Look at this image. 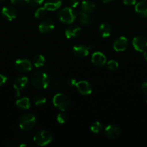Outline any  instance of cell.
<instances>
[{
  "mask_svg": "<svg viewBox=\"0 0 147 147\" xmlns=\"http://www.w3.org/2000/svg\"><path fill=\"white\" fill-rule=\"evenodd\" d=\"M62 4L61 0H46L44 7L48 11H56L59 9Z\"/></svg>",
  "mask_w": 147,
  "mask_h": 147,
  "instance_id": "18",
  "label": "cell"
},
{
  "mask_svg": "<svg viewBox=\"0 0 147 147\" xmlns=\"http://www.w3.org/2000/svg\"><path fill=\"white\" fill-rule=\"evenodd\" d=\"M28 82V79L25 76H20L15 79L13 84V87L16 91V96L20 97V93L25 88Z\"/></svg>",
  "mask_w": 147,
  "mask_h": 147,
  "instance_id": "6",
  "label": "cell"
},
{
  "mask_svg": "<svg viewBox=\"0 0 147 147\" xmlns=\"http://www.w3.org/2000/svg\"><path fill=\"white\" fill-rule=\"evenodd\" d=\"M91 61L95 66L102 67L107 63V58L101 52H95L92 55Z\"/></svg>",
  "mask_w": 147,
  "mask_h": 147,
  "instance_id": "12",
  "label": "cell"
},
{
  "mask_svg": "<svg viewBox=\"0 0 147 147\" xmlns=\"http://www.w3.org/2000/svg\"><path fill=\"white\" fill-rule=\"evenodd\" d=\"M81 32L82 30L80 27L76 25H71L66 28L65 31V35L68 39H74L80 35Z\"/></svg>",
  "mask_w": 147,
  "mask_h": 147,
  "instance_id": "16",
  "label": "cell"
},
{
  "mask_svg": "<svg viewBox=\"0 0 147 147\" xmlns=\"http://www.w3.org/2000/svg\"><path fill=\"white\" fill-rule=\"evenodd\" d=\"M46 98L45 97H43L41 95H37L35 96L33 98V103H35V105L36 106H40V105H43L44 103H46Z\"/></svg>",
  "mask_w": 147,
  "mask_h": 147,
  "instance_id": "26",
  "label": "cell"
},
{
  "mask_svg": "<svg viewBox=\"0 0 147 147\" xmlns=\"http://www.w3.org/2000/svg\"><path fill=\"white\" fill-rule=\"evenodd\" d=\"M79 22L82 25H89L93 22V17L89 14L81 11L78 13Z\"/></svg>",
  "mask_w": 147,
  "mask_h": 147,
  "instance_id": "20",
  "label": "cell"
},
{
  "mask_svg": "<svg viewBox=\"0 0 147 147\" xmlns=\"http://www.w3.org/2000/svg\"><path fill=\"white\" fill-rule=\"evenodd\" d=\"M81 9H82V11H84V12L90 14V13H92L95 10V4L93 1L86 0V1H83L82 2V4H81Z\"/></svg>",
  "mask_w": 147,
  "mask_h": 147,
  "instance_id": "21",
  "label": "cell"
},
{
  "mask_svg": "<svg viewBox=\"0 0 147 147\" xmlns=\"http://www.w3.org/2000/svg\"><path fill=\"white\" fill-rule=\"evenodd\" d=\"M78 14L72 7H65L58 13V17L64 24H71L77 17Z\"/></svg>",
  "mask_w": 147,
  "mask_h": 147,
  "instance_id": "2",
  "label": "cell"
},
{
  "mask_svg": "<svg viewBox=\"0 0 147 147\" xmlns=\"http://www.w3.org/2000/svg\"><path fill=\"white\" fill-rule=\"evenodd\" d=\"M37 123L35 116L31 113L24 114L20 119L19 126L23 131H30L35 127Z\"/></svg>",
  "mask_w": 147,
  "mask_h": 147,
  "instance_id": "4",
  "label": "cell"
},
{
  "mask_svg": "<svg viewBox=\"0 0 147 147\" xmlns=\"http://www.w3.org/2000/svg\"><path fill=\"white\" fill-rule=\"evenodd\" d=\"M76 82L77 81H76V80L74 78H71L68 80V83H69V85L70 86H75V84H76Z\"/></svg>",
  "mask_w": 147,
  "mask_h": 147,
  "instance_id": "35",
  "label": "cell"
},
{
  "mask_svg": "<svg viewBox=\"0 0 147 147\" xmlns=\"http://www.w3.org/2000/svg\"><path fill=\"white\" fill-rule=\"evenodd\" d=\"M24 0H10L11 3L14 5H20L24 2Z\"/></svg>",
  "mask_w": 147,
  "mask_h": 147,
  "instance_id": "33",
  "label": "cell"
},
{
  "mask_svg": "<svg viewBox=\"0 0 147 147\" xmlns=\"http://www.w3.org/2000/svg\"><path fill=\"white\" fill-rule=\"evenodd\" d=\"M143 57H144V59L147 62V50L144 52V54H143Z\"/></svg>",
  "mask_w": 147,
  "mask_h": 147,
  "instance_id": "36",
  "label": "cell"
},
{
  "mask_svg": "<svg viewBox=\"0 0 147 147\" xmlns=\"http://www.w3.org/2000/svg\"><path fill=\"white\" fill-rule=\"evenodd\" d=\"M17 12L15 9L12 7H5L1 9V15L5 20L8 21H12L17 17Z\"/></svg>",
  "mask_w": 147,
  "mask_h": 147,
  "instance_id": "14",
  "label": "cell"
},
{
  "mask_svg": "<svg viewBox=\"0 0 147 147\" xmlns=\"http://www.w3.org/2000/svg\"><path fill=\"white\" fill-rule=\"evenodd\" d=\"M57 121L59 122L61 124H63V123H66V121L68 119V115L65 113V111H61V113H59L57 115Z\"/></svg>",
  "mask_w": 147,
  "mask_h": 147,
  "instance_id": "27",
  "label": "cell"
},
{
  "mask_svg": "<svg viewBox=\"0 0 147 147\" xmlns=\"http://www.w3.org/2000/svg\"><path fill=\"white\" fill-rule=\"evenodd\" d=\"M90 48V46H87L86 45H76L74 46L73 53L76 57H84L89 55Z\"/></svg>",
  "mask_w": 147,
  "mask_h": 147,
  "instance_id": "10",
  "label": "cell"
},
{
  "mask_svg": "<svg viewBox=\"0 0 147 147\" xmlns=\"http://www.w3.org/2000/svg\"><path fill=\"white\" fill-rule=\"evenodd\" d=\"M43 1L44 0H24V1L27 4L32 6V7H36V6L40 5L43 2Z\"/></svg>",
  "mask_w": 147,
  "mask_h": 147,
  "instance_id": "29",
  "label": "cell"
},
{
  "mask_svg": "<svg viewBox=\"0 0 147 147\" xmlns=\"http://www.w3.org/2000/svg\"><path fill=\"white\" fill-rule=\"evenodd\" d=\"M75 87H76L77 91L82 95L85 96V95H89L90 93H92V86L89 84V82L86 81V80H81V81L76 82L75 84Z\"/></svg>",
  "mask_w": 147,
  "mask_h": 147,
  "instance_id": "9",
  "label": "cell"
},
{
  "mask_svg": "<svg viewBox=\"0 0 147 147\" xmlns=\"http://www.w3.org/2000/svg\"><path fill=\"white\" fill-rule=\"evenodd\" d=\"M33 63L36 67H43L46 63V58L42 55H37L33 57Z\"/></svg>",
  "mask_w": 147,
  "mask_h": 147,
  "instance_id": "23",
  "label": "cell"
},
{
  "mask_svg": "<svg viewBox=\"0 0 147 147\" xmlns=\"http://www.w3.org/2000/svg\"><path fill=\"white\" fill-rule=\"evenodd\" d=\"M141 89L145 94L147 95V81L144 82L141 85Z\"/></svg>",
  "mask_w": 147,
  "mask_h": 147,
  "instance_id": "34",
  "label": "cell"
},
{
  "mask_svg": "<svg viewBox=\"0 0 147 147\" xmlns=\"http://www.w3.org/2000/svg\"><path fill=\"white\" fill-rule=\"evenodd\" d=\"M14 67L16 70H18L19 72L22 73H25V72H29L32 70V63L27 59H18L15 61L14 63Z\"/></svg>",
  "mask_w": 147,
  "mask_h": 147,
  "instance_id": "8",
  "label": "cell"
},
{
  "mask_svg": "<svg viewBox=\"0 0 147 147\" xmlns=\"http://www.w3.org/2000/svg\"><path fill=\"white\" fill-rule=\"evenodd\" d=\"M107 67H108V70H111V71H113V70H115L116 69H118V63L116 60H110L107 63Z\"/></svg>",
  "mask_w": 147,
  "mask_h": 147,
  "instance_id": "28",
  "label": "cell"
},
{
  "mask_svg": "<svg viewBox=\"0 0 147 147\" xmlns=\"http://www.w3.org/2000/svg\"><path fill=\"white\" fill-rule=\"evenodd\" d=\"M91 131L95 134H99V132L102 131V125L100 122L95 121L90 126Z\"/></svg>",
  "mask_w": 147,
  "mask_h": 147,
  "instance_id": "24",
  "label": "cell"
},
{
  "mask_svg": "<svg viewBox=\"0 0 147 147\" xmlns=\"http://www.w3.org/2000/svg\"><path fill=\"white\" fill-rule=\"evenodd\" d=\"M32 85L39 90L46 89L50 83V79L46 73L39 71L33 73L31 77Z\"/></svg>",
  "mask_w": 147,
  "mask_h": 147,
  "instance_id": "1",
  "label": "cell"
},
{
  "mask_svg": "<svg viewBox=\"0 0 147 147\" xmlns=\"http://www.w3.org/2000/svg\"><path fill=\"white\" fill-rule=\"evenodd\" d=\"M7 81V77L3 74H0V86L5 84L6 82Z\"/></svg>",
  "mask_w": 147,
  "mask_h": 147,
  "instance_id": "32",
  "label": "cell"
},
{
  "mask_svg": "<svg viewBox=\"0 0 147 147\" xmlns=\"http://www.w3.org/2000/svg\"><path fill=\"white\" fill-rule=\"evenodd\" d=\"M128 46V40L125 37H120L113 42V49L116 52H123Z\"/></svg>",
  "mask_w": 147,
  "mask_h": 147,
  "instance_id": "11",
  "label": "cell"
},
{
  "mask_svg": "<svg viewBox=\"0 0 147 147\" xmlns=\"http://www.w3.org/2000/svg\"></svg>",
  "mask_w": 147,
  "mask_h": 147,
  "instance_id": "39",
  "label": "cell"
},
{
  "mask_svg": "<svg viewBox=\"0 0 147 147\" xmlns=\"http://www.w3.org/2000/svg\"><path fill=\"white\" fill-rule=\"evenodd\" d=\"M47 11L48 10L45 8L44 7H40V8L37 9V10L35 12V17L36 19H42L47 14Z\"/></svg>",
  "mask_w": 147,
  "mask_h": 147,
  "instance_id": "25",
  "label": "cell"
},
{
  "mask_svg": "<svg viewBox=\"0 0 147 147\" xmlns=\"http://www.w3.org/2000/svg\"><path fill=\"white\" fill-rule=\"evenodd\" d=\"M102 2L105 3V4H107V3H110L111 2V1H112L113 0H102Z\"/></svg>",
  "mask_w": 147,
  "mask_h": 147,
  "instance_id": "37",
  "label": "cell"
},
{
  "mask_svg": "<svg viewBox=\"0 0 147 147\" xmlns=\"http://www.w3.org/2000/svg\"><path fill=\"white\" fill-rule=\"evenodd\" d=\"M53 103L61 111H66L71 106V100L66 95L59 93L53 97Z\"/></svg>",
  "mask_w": 147,
  "mask_h": 147,
  "instance_id": "3",
  "label": "cell"
},
{
  "mask_svg": "<svg viewBox=\"0 0 147 147\" xmlns=\"http://www.w3.org/2000/svg\"><path fill=\"white\" fill-rule=\"evenodd\" d=\"M111 31H112V28L109 23L104 22L100 24L99 27V34L102 37H108L111 34Z\"/></svg>",
  "mask_w": 147,
  "mask_h": 147,
  "instance_id": "19",
  "label": "cell"
},
{
  "mask_svg": "<svg viewBox=\"0 0 147 147\" xmlns=\"http://www.w3.org/2000/svg\"><path fill=\"white\" fill-rule=\"evenodd\" d=\"M105 134L110 139H117L120 134V129L115 125H109L105 128Z\"/></svg>",
  "mask_w": 147,
  "mask_h": 147,
  "instance_id": "17",
  "label": "cell"
},
{
  "mask_svg": "<svg viewBox=\"0 0 147 147\" xmlns=\"http://www.w3.org/2000/svg\"><path fill=\"white\" fill-rule=\"evenodd\" d=\"M16 106L20 109L27 110V109H29L30 108L31 103H30V99H29L28 98L23 97L18 99V100L16 101Z\"/></svg>",
  "mask_w": 147,
  "mask_h": 147,
  "instance_id": "22",
  "label": "cell"
},
{
  "mask_svg": "<svg viewBox=\"0 0 147 147\" xmlns=\"http://www.w3.org/2000/svg\"><path fill=\"white\" fill-rule=\"evenodd\" d=\"M122 2L125 5L132 6L136 4V0H122Z\"/></svg>",
  "mask_w": 147,
  "mask_h": 147,
  "instance_id": "31",
  "label": "cell"
},
{
  "mask_svg": "<svg viewBox=\"0 0 147 147\" xmlns=\"http://www.w3.org/2000/svg\"><path fill=\"white\" fill-rule=\"evenodd\" d=\"M69 4L72 8L75 9L80 4V0H69Z\"/></svg>",
  "mask_w": 147,
  "mask_h": 147,
  "instance_id": "30",
  "label": "cell"
},
{
  "mask_svg": "<svg viewBox=\"0 0 147 147\" xmlns=\"http://www.w3.org/2000/svg\"><path fill=\"white\" fill-rule=\"evenodd\" d=\"M5 1V0H0V3L3 2V1Z\"/></svg>",
  "mask_w": 147,
  "mask_h": 147,
  "instance_id": "38",
  "label": "cell"
},
{
  "mask_svg": "<svg viewBox=\"0 0 147 147\" xmlns=\"http://www.w3.org/2000/svg\"><path fill=\"white\" fill-rule=\"evenodd\" d=\"M132 44L134 49L140 53H144L147 50V40L141 36L135 37L132 40Z\"/></svg>",
  "mask_w": 147,
  "mask_h": 147,
  "instance_id": "7",
  "label": "cell"
},
{
  "mask_svg": "<svg viewBox=\"0 0 147 147\" xmlns=\"http://www.w3.org/2000/svg\"><path fill=\"white\" fill-rule=\"evenodd\" d=\"M33 140L37 146H45L51 143L53 141V136L48 131L42 130L36 133Z\"/></svg>",
  "mask_w": 147,
  "mask_h": 147,
  "instance_id": "5",
  "label": "cell"
},
{
  "mask_svg": "<svg viewBox=\"0 0 147 147\" xmlns=\"http://www.w3.org/2000/svg\"><path fill=\"white\" fill-rule=\"evenodd\" d=\"M135 11L139 17L142 18L147 17V1L146 0H142L139 1L135 6Z\"/></svg>",
  "mask_w": 147,
  "mask_h": 147,
  "instance_id": "15",
  "label": "cell"
},
{
  "mask_svg": "<svg viewBox=\"0 0 147 147\" xmlns=\"http://www.w3.org/2000/svg\"><path fill=\"white\" fill-rule=\"evenodd\" d=\"M54 22L50 18L43 20L39 24V30L41 33H49L54 28Z\"/></svg>",
  "mask_w": 147,
  "mask_h": 147,
  "instance_id": "13",
  "label": "cell"
}]
</instances>
